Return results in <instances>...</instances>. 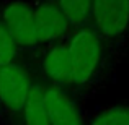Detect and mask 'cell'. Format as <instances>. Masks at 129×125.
Masks as SVG:
<instances>
[{"label":"cell","instance_id":"obj_10","mask_svg":"<svg viewBox=\"0 0 129 125\" xmlns=\"http://www.w3.org/2000/svg\"><path fill=\"white\" fill-rule=\"evenodd\" d=\"M90 125H129V106H114L101 110Z\"/></svg>","mask_w":129,"mask_h":125},{"label":"cell","instance_id":"obj_9","mask_svg":"<svg viewBox=\"0 0 129 125\" xmlns=\"http://www.w3.org/2000/svg\"><path fill=\"white\" fill-rule=\"evenodd\" d=\"M72 28H82L93 12V0H57Z\"/></svg>","mask_w":129,"mask_h":125},{"label":"cell","instance_id":"obj_5","mask_svg":"<svg viewBox=\"0 0 129 125\" xmlns=\"http://www.w3.org/2000/svg\"><path fill=\"white\" fill-rule=\"evenodd\" d=\"M35 23L38 33V42L46 44L62 38L70 28L67 16L57 2L44 0L35 8Z\"/></svg>","mask_w":129,"mask_h":125},{"label":"cell","instance_id":"obj_3","mask_svg":"<svg viewBox=\"0 0 129 125\" xmlns=\"http://www.w3.org/2000/svg\"><path fill=\"white\" fill-rule=\"evenodd\" d=\"M0 18L5 21L18 46L33 47L38 42L35 8L21 0H10L0 7Z\"/></svg>","mask_w":129,"mask_h":125},{"label":"cell","instance_id":"obj_1","mask_svg":"<svg viewBox=\"0 0 129 125\" xmlns=\"http://www.w3.org/2000/svg\"><path fill=\"white\" fill-rule=\"evenodd\" d=\"M69 52L75 72V84L90 81L101 62V39L98 31L90 28H79L69 39Z\"/></svg>","mask_w":129,"mask_h":125},{"label":"cell","instance_id":"obj_6","mask_svg":"<svg viewBox=\"0 0 129 125\" xmlns=\"http://www.w3.org/2000/svg\"><path fill=\"white\" fill-rule=\"evenodd\" d=\"M44 104L51 125H83V117L77 104L57 84L44 89Z\"/></svg>","mask_w":129,"mask_h":125},{"label":"cell","instance_id":"obj_7","mask_svg":"<svg viewBox=\"0 0 129 125\" xmlns=\"http://www.w3.org/2000/svg\"><path fill=\"white\" fill-rule=\"evenodd\" d=\"M43 70L47 78L57 86L75 84L74 63L67 46L57 44V46L51 47L43 60Z\"/></svg>","mask_w":129,"mask_h":125},{"label":"cell","instance_id":"obj_4","mask_svg":"<svg viewBox=\"0 0 129 125\" xmlns=\"http://www.w3.org/2000/svg\"><path fill=\"white\" fill-rule=\"evenodd\" d=\"M91 16L100 36L119 38L129 28V0H93Z\"/></svg>","mask_w":129,"mask_h":125},{"label":"cell","instance_id":"obj_8","mask_svg":"<svg viewBox=\"0 0 129 125\" xmlns=\"http://www.w3.org/2000/svg\"><path fill=\"white\" fill-rule=\"evenodd\" d=\"M21 114L23 125H51L46 104H44V89L39 84L31 86Z\"/></svg>","mask_w":129,"mask_h":125},{"label":"cell","instance_id":"obj_2","mask_svg":"<svg viewBox=\"0 0 129 125\" xmlns=\"http://www.w3.org/2000/svg\"><path fill=\"white\" fill-rule=\"evenodd\" d=\"M29 75L20 63L2 65L0 70V109L10 114H20L25 107L31 89Z\"/></svg>","mask_w":129,"mask_h":125},{"label":"cell","instance_id":"obj_11","mask_svg":"<svg viewBox=\"0 0 129 125\" xmlns=\"http://www.w3.org/2000/svg\"><path fill=\"white\" fill-rule=\"evenodd\" d=\"M18 47L20 46L16 44L12 31L5 25V21L0 18V65H7V63L15 62Z\"/></svg>","mask_w":129,"mask_h":125}]
</instances>
